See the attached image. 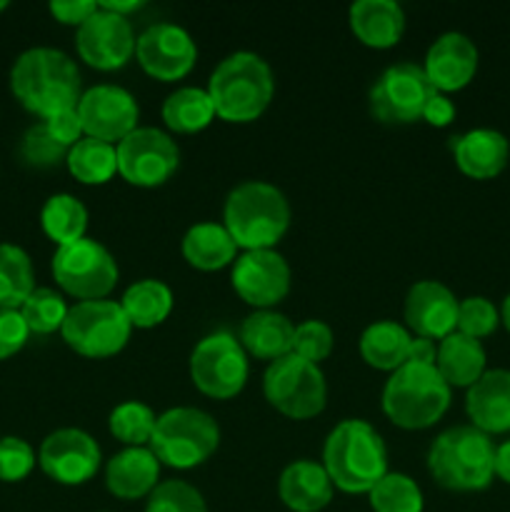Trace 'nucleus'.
<instances>
[{
    "mask_svg": "<svg viewBox=\"0 0 510 512\" xmlns=\"http://www.w3.org/2000/svg\"><path fill=\"white\" fill-rule=\"evenodd\" d=\"M10 90L28 113L45 120L78 105L83 78L75 60L63 50L30 48L10 68Z\"/></svg>",
    "mask_w": 510,
    "mask_h": 512,
    "instance_id": "f257e3e1",
    "label": "nucleus"
},
{
    "mask_svg": "<svg viewBox=\"0 0 510 512\" xmlns=\"http://www.w3.org/2000/svg\"><path fill=\"white\" fill-rule=\"evenodd\" d=\"M323 468L335 490L368 495L388 470V448L368 420H340L323 445Z\"/></svg>",
    "mask_w": 510,
    "mask_h": 512,
    "instance_id": "f03ea898",
    "label": "nucleus"
},
{
    "mask_svg": "<svg viewBox=\"0 0 510 512\" xmlns=\"http://www.w3.org/2000/svg\"><path fill=\"white\" fill-rule=\"evenodd\" d=\"M215 118L223 123H255L275 98V73L268 60L253 50L225 55L210 73L208 85Z\"/></svg>",
    "mask_w": 510,
    "mask_h": 512,
    "instance_id": "7ed1b4c3",
    "label": "nucleus"
},
{
    "mask_svg": "<svg viewBox=\"0 0 510 512\" xmlns=\"http://www.w3.org/2000/svg\"><path fill=\"white\" fill-rule=\"evenodd\" d=\"M293 223V210L280 188L265 180L235 185L223 205V225L238 250H275Z\"/></svg>",
    "mask_w": 510,
    "mask_h": 512,
    "instance_id": "20e7f679",
    "label": "nucleus"
},
{
    "mask_svg": "<svg viewBox=\"0 0 510 512\" xmlns=\"http://www.w3.org/2000/svg\"><path fill=\"white\" fill-rule=\"evenodd\" d=\"M428 473L453 493H480L495 478V443L473 425L443 430L428 450Z\"/></svg>",
    "mask_w": 510,
    "mask_h": 512,
    "instance_id": "39448f33",
    "label": "nucleus"
},
{
    "mask_svg": "<svg viewBox=\"0 0 510 512\" xmlns=\"http://www.w3.org/2000/svg\"><path fill=\"white\" fill-rule=\"evenodd\" d=\"M453 390L435 365L405 363L385 380L380 405L395 428L428 430L448 413Z\"/></svg>",
    "mask_w": 510,
    "mask_h": 512,
    "instance_id": "423d86ee",
    "label": "nucleus"
},
{
    "mask_svg": "<svg viewBox=\"0 0 510 512\" xmlns=\"http://www.w3.org/2000/svg\"><path fill=\"white\" fill-rule=\"evenodd\" d=\"M220 445V428L210 413L200 408H170L158 415L148 448L160 465L173 470H193L208 463Z\"/></svg>",
    "mask_w": 510,
    "mask_h": 512,
    "instance_id": "0eeeda50",
    "label": "nucleus"
},
{
    "mask_svg": "<svg viewBox=\"0 0 510 512\" xmlns=\"http://www.w3.org/2000/svg\"><path fill=\"white\" fill-rule=\"evenodd\" d=\"M133 325L125 318L118 300H85L70 305L60 338L73 353L88 360H105L123 353L130 343Z\"/></svg>",
    "mask_w": 510,
    "mask_h": 512,
    "instance_id": "6e6552de",
    "label": "nucleus"
},
{
    "mask_svg": "<svg viewBox=\"0 0 510 512\" xmlns=\"http://www.w3.org/2000/svg\"><path fill=\"white\" fill-rule=\"evenodd\" d=\"M50 273L58 288L78 303L110 298L120 280L118 260L95 238H83L55 248Z\"/></svg>",
    "mask_w": 510,
    "mask_h": 512,
    "instance_id": "1a4fd4ad",
    "label": "nucleus"
},
{
    "mask_svg": "<svg viewBox=\"0 0 510 512\" xmlns=\"http://www.w3.org/2000/svg\"><path fill=\"white\" fill-rule=\"evenodd\" d=\"M263 395L283 418L310 420L318 418L328 405V383L320 365L290 353L268 363L263 373Z\"/></svg>",
    "mask_w": 510,
    "mask_h": 512,
    "instance_id": "9d476101",
    "label": "nucleus"
},
{
    "mask_svg": "<svg viewBox=\"0 0 510 512\" xmlns=\"http://www.w3.org/2000/svg\"><path fill=\"white\" fill-rule=\"evenodd\" d=\"M190 380L210 400H233L243 393L250 375V358L238 335L215 330L198 340L190 353Z\"/></svg>",
    "mask_w": 510,
    "mask_h": 512,
    "instance_id": "9b49d317",
    "label": "nucleus"
},
{
    "mask_svg": "<svg viewBox=\"0 0 510 512\" xmlns=\"http://www.w3.org/2000/svg\"><path fill=\"white\" fill-rule=\"evenodd\" d=\"M438 90L430 85L423 65L395 63L375 78L368 93V108L378 123L410 125L423 120L425 105Z\"/></svg>",
    "mask_w": 510,
    "mask_h": 512,
    "instance_id": "f8f14e48",
    "label": "nucleus"
},
{
    "mask_svg": "<svg viewBox=\"0 0 510 512\" xmlns=\"http://www.w3.org/2000/svg\"><path fill=\"white\" fill-rule=\"evenodd\" d=\"M118 175L133 188H160L180 165V148L173 135L160 128L140 125L115 145Z\"/></svg>",
    "mask_w": 510,
    "mask_h": 512,
    "instance_id": "ddd939ff",
    "label": "nucleus"
},
{
    "mask_svg": "<svg viewBox=\"0 0 510 512\" xmlns=\"http://www.w3.org/2000/svg\"><path fill=\"white\" fill-rule=\"evenodd\" d=\"M230 285L253 310H275L288 298L293 270L278 250H245L230 268Z\"/></svg>",
    "mask_w": 510,
    "mask_h": 512,
    "instance_id": "4468645a",
    "label": "nucleus"
},
{
    "mask_svg": "<svg viewBox=\"0 0 510 512\" xmlns=\"http://www.w3.org/2000/svg\"><path fill=\"white\" fill-rule=\"evenodd\" d=\"M135 43H138V35H135L133 23L123 15L100 8V3L98 10L75 30L78 58L100 73L123 70L135 58Z\"/></svg>",
    "mask_w": 510,
    "mask_h": 512,
    "instance_id": "2eb2a0df",
    "label": "nucleus"
},
{
    "mask_svg": "<svg viewBox=\"0 0 510 512\" xmlns=\"http://www.w3.org/2000/svg\"><path fill=\"white\" fill-rule=\"evenodd\" d=\"M135 60L153 80L178 83L193 73L198 63V45L183 25L153 23L138 35Z\"/></svg>",
    "mask_w": 510,
    "mask_h": 512,
    "instance_id": "dca6fc26",
    "label": "nucleus"
},
{
    "mask_svg": "<svg viewBox=\"0 0 510 512\" xmlns=\"http://www.w3.org/2000/svg\"><path fill=\"white\" fill-rule=\"evenodd\" d=\"M75 110L83 123L85 138L103 140L110 145H118L135 128H140L138 100L130 90L113 83H100L83 90Z\"/></svg>",
    "mask_w": 510,
    "mask_h": 512,
    "instance_id": "f3484780",
    "label": "nucleus"
},
{
    "mask_svg": "<svg viewBox=\"0 0 510 512\" xmlns=\"http://www.w3.org/2000/svg\"><path fill=\"white\" fill-rule=\"evenodd\" d=\"M38 465L53 483L78 488L90 483L103 465L100 445L80 428H60L40 443Z\"/></svg>",
    "mask_w": 510,
    "mask_h": 512,
    "instance_id": "a211bd4d",
    "label": "nucleus"
},
{
    "mask_svg": "<svg viewBox=\"0 0 510 512\" xmlns=\"http://www.w3.org/2000/svg\"><path fill=\"white\" fill-rule=\"evenodd\" d=\"M458 305L453 290L440 280H420L410 285L403 303L405 328L415 338H428L440 343L458 330Z\"/></svg>",
    "mask_w": 510,
    "mask_h": 512,
    "instance_id": "6ab92c4d",
    "label": "nucleus"
},
{
    "mask_svg": "<svg viewBox=\"0 0 510 512\" xmlns=\"http://www.w3.org/2000/svg\"><path fill=\"white\" fill-rule=\"evenodd\" d=\"M480 53L465 33L450 30L438 35L425 53L423 70L438 93L450 95L468 88L478 73Z\"/></svg>",
    "mask_w": 510,
    "mask_h": 512,
    "instance_id": "aec40b11",
    "label": "nucleus"
},
{
    "mask_svg": "<svg viewBox=\"0 0 510 512\" xmlns=\"http://www.w3.org/2000/svg\"><path fill=\"white\" fill-rule=\"evenodd\" d=\"M465 413L470 425L490 438L510 433V370H485L465 393Z\"/></svg>",
    "mask_w": 510,
    "mask_h": 512,
    "instance_id": "412c9836",
    "label": "nucleus"
},
{
    "mask_svg": "<svg viewBox=\"0 0 510 512\" xmlns=\"http://www.w3.org/2000/svg\"><path fill=\"white\" fill-rule=\"evenodd\" d=\"M160 470L150 448H123L105 463V488L118 500H143L160 485Z\"/></svg>",
    "mask_w": 510,
    "mask_h": 512,
    "instance_id": "4be33fe9",
    "label": "nucleus"
},
{
    "mask_svg": "<svg viewBox=\"0 0 510 512\" xmlns=\"http://www.w3.org/2000/svg\"><path fill=\"white\" fill-rule=\"evenodd\" d=\"M453 158L470 180H493L508 168L510 143L500 130L473 128L453 138Z\"/></svg>",
    "mask_w": 510,
    "mask_h": 512,
    "instance_id": "5701e85b",
    "label": "nucleus"
},
{
    "mask_svg": "<svg viewBox=\"0 0 510 512\" xmlns=\"http://www.w3.org/2000/svg\"><path fill=\"white\" fill-rule=\"evenodd\" d=\"M333 483L323 463L315 460H293L285 465L278 478V495L290 512H320L333 500Z\"/></svg>",
    "mask_w": 510,
    "mask_h": 512,
    "instance_id": "b1692460",
    "label": "nucleus"
},
{
    "mask_svg": "<svg viewBox=\"0 0 510 512\" xmlns=\"http://www.w3.org/2000/svg\"><path fill=\"white\" fill-rule=\"evenodd\" d=\"M348 25L365 48L388 50L403 38L405 10L395 0H358L350 5Z\"/></svg>",
    "mask_w": 510,
    "mask_h": 512,
    "instance_id": "393cba45",
    "label": "nucleus"
},
{
    "mask_svg": "<svg viewBox=\"0 0 510 512\" xmlns=\"http://www.w3.org/2000/svg\"><path fill=\"white\" fill-rule=\"evenodd\" d=\"M293 335V320L278 310H253L238 330V340L248 358L268 363L293 353Z\"/></svg>",
    "mask_w": 510,
    "mask_h": 512,
    "instance_id": "a878e982",
    "label": "nucleus"
},
{
    "mask_svg": "<svg viewBox=\"0 0 510 512\" xmlns=\"http://www.w3.org/2000/svg\"><path fill=\"white\" fill-rule=\"evenodd\" d=\"M180 253H183L185 263L200 273L233 268L235 258L240 255L238 245L230 238L225 225L213 223V220L190 225L183 235V243H180Z\"/></svg>",
    "mask_w": 510,
    "mask_h": 512,
    "instance_id": "bb28decb",
    "label": "nucleus"
},
{
    "mask_svg": "<svg viewBox=\"0 0 510 512\" xmlns=\"http://www.w3.org/2000/svg\"><path fill=\"white\" fill-rule=\"evenodd\" d=\"M435 368L443 375L450 390L463 388L468 390L470 385L478 383L488 370V353H485L483 343L468 335L458 333L443 338L438 343V358H435Z\"/></svg>",
    "mask_w": 510,
    "mask_h": 512,
    "instance_id": "cd10ccee",
    "label": "nucleus"
},
{
    "mask_svg": "<svg viewBox=\"0 0 510 512\" xmlns=\"http://www.w3.org/2000/svg\"><path fill=\"white\" fill-rule=\"evenodd\" d=\"M413 335L395 320H375L360 335V358L380 373H395L408 363Z\"/></svg>",
    "mask_w": 510,
    "mask_h": 512,
    "instance_id": "c85d7f7f",
    "label": "nucleus"
},
{
    "mask_svg": "<svg viewBox=\"0 0 510 512\" xmlns=\"http://www.w3.org/2000/svg\"><path fill=\"white\" fill-rule=\"evenodd\" d=\"M118 303L133 330H153L170 318L175 308V295L163 280L143 278L128 285Z\"/></svg>",
    "mask_w": 510,
    "mask_h": 512,
    "instance_id": "c756f323",
    "label": "nucleus"
},
{
    "mask_svg": "<svg viewBox=\"0 0 510 512\" xmlns=\"http://www.w3.org/2000/svg\"><path fill=\"white\" fill-rule=\"evenodd\" d=\"M160 118H163L165 128H168L170 133H178V135L203 133V130L215 120L213 100H210L208 90L205 88L183 85V88H175L173 93L163 100Z\"/></svg>",
    "mask_w": 510,
    "mask_h": 512,
    "instance_id": "7c9ffc66",
    "label": "nucleus"
},
{
    "mask_svg": "<svg viewBox=\"0 0 510 512\" xmlns=\"http://www.w3.org/2000/svg\"><path fill=\"white\" fill-rule=\"evenodd\" d=\"M40 228L55 248L88 238V208L70 193L50 195L40 208Z\"/></svg>",
    "mask_w": 510,
    "mask_h": 512,
    "instance_id": "2f4dec72",
    "label": "nucleus"
},
{
    "mask_svg": "<svg viewBox=\"0 0 510 512\" xmlns=\"http://www.w3.org/2000/svg\"><path fill=\"white\" fill-rule=\"evenodd\" d=\"M35 290L33 260L20 245L0 243V310H20Z\"/></svg>",
    "mask_w": 510,
    "mask_h": 512,
    "instance_id": "473e14b6",
    "label": "nucleus"
},
{
    "mask_svg": "<svg viewBox=\"0 0 510 512\" xmlns=\"http://www.w3.org/2000/svg\"><path fill=\"white\" fill-rule=\"evenodd\" d=\"M65 165L78 183L105 185L118 175V153H115V145L83 138L68 150Z\"/></svg>",
    "mask_w": 510,
    "mask_h": 512,
    "instance_id": "72a5a7b5",
    "label": "nucleus"
},
{
    "mask_svg": "<svg viewBox=\"0 0 510 512\" xmlns=\"http://www.w3.org/2000/svg\"><path fill=\"white\" fill-rule=\"evenodd\" d=\"M158 415L143 400H123L108 415V430L123 448H148Z\"/></svg>",
    "mask_w": 510,
    "mask_h": 512,
    "instance_id": "f704fd0d",
    "label": "nucleus"
},
{
    "mask_svg": "<svg viewBox=\"0 0 510 512\" xmlns=\"http://www.w3.org/2000/svg\"><path fill=\"white\" fill-rule=\"evenodd\" d=\"M373 512H423V490L410 475L390 470L378 485L368 493Z\"/></svg>",
    "mask_w": 510,
    "mask_h": 512,
    "instance_id": "c9c22d12",
    "label": "nucleus"
},
{
    "mask_svg": "<svg viewBox=\"0 0 510 512\" xmlns=\"http://www.w3.org/2000/svg\"><path fill=\"white\" fill-rule=\"evenodd\" d=\"M68 310L70 305L65 303L63 293L53 288H35L20 308V315H23L30 335H53L60 333Z\"/></svg>",
    "mask_w": 510,
    "mask_h": 512,
    "instance_id": "e433bc0d",
    "label": "nucleus"
},
{
    "mask_svg": "<svg viewBox=\"0 0 510 512\" xmlns=\"http://www.w3.org/2000/svg\"><path fill=\"white\" fill-rule=\"evenodd\" d=\"M145 512H208L203 493L185 480H160L145 498Z\"/></svg>",
    "mask_w": 510,
    "mask_h": 512,
    "instance_id": "4c0bfd02",
    "label": "nucleus"
},
{
    "mask_svg": "<svg viewBox=\"0 0 510 512\" xmlns=\"http://www.w3.org/2000/svg\"><path fill=\"white\" fill-rule=\"evenodd\" d=\"M20 158H23V163L30 165V168L50 170L65 163L68 148H63V145L48 133L43 120H40V123L30 125V128L25 130L23 143H20Z\"/></svg>",
    "mask_w": 510,
    "mask_h": 512,
    "instance_id": "58836bf2",
    "label": "nucleus"
},
{
    "mask_svg": "<svg viewBox=\"0 0 510 512\" xmlns=\"http://www.w3.org/2000/svg\"><path fill=\"white\" fill-rule=\"evenodd\" d=\"M500 325V310L495 308L493 300L483 298V295H470L463 298L458 305V333L468 335L483 343V338L498 330Z\"/></svg>",
    "mask_w": 510,
    "mask_h": 512,
    "instance_id": "ea45409f",
    "label": "nucleus"
},
{
    "mask_svg": "<svg viewBox=\"0 0 510 512\" xmlns=\"http://www.w3.org/2000/svg\"><path fill=\"white\" fill-rule=\"evenodd\" d=\"M335 348V333L325 320H303L295 325L293 335V355L308 360V363L320 365L330 358Z\"/></svg>",
    "mask_w": 510,
    "mask_h": 512,
    "instance_id": "a19ab883",
    "label": "nucleus"
},
{
    "mask_svg": "<svg viewBox=\"0 0 510 512\" xmlns=\"http://www.w3.org/2000/svg\"><path fill=\"white\" fill-rule=\"evenodd\" d=\"M35 465H38V453L33 445L15 435L0 438V480L3 483H20L33 473Z\"/></svg>",
    "mask_w": 510,
    "mask_h": 512,
    "instance_id": "79ce46f5",
    "label": "nucleus"
},
{
    "mask_svg": "<svg viewBox=\"0 0 510 512\" xmlns=\"http://www.w3.org/2000/svg\"><path fill=\"white\" fill-rule=\"evenodd\" d=\"M30 330L20 310H0V360H8L25 348Z\"/></svg>",
    "mask_w": 510,
    "mask_h": 512,
    "instance_id": "37998d69",
    "label": "nucleus"
},
{
    "mask_svg": "<svg viewBox=\"0 0 510 512\" xmlns=\"http://www.w3.org/2000/svg\"><path fill=\"white\" fill-rule=\"evenodd\" d=\"M43 123H45V128H48V133L53 135V138L68 150L73 148L75 143H80V140L85 138L83 123H80V115H78V110H75V108L60 110V113L45 118Z\"/></svg>",
    "mask_w": 510,
    "mask_h": 512,
    "instance_id": "c03bdc74",
    "label": "nucleus"
},
{
    "mask_svg": "<svg viewBox=\"0 0 510 512\" xmlns=\"http://www.w3.org/2000/svg\"><path fill=\"white\" fill-rule=\"evenodd\" d=\"M48 10L60 25H70L78 30L98 10V3L95 0H53Z\"/></svg>",
    "mask_w": 510,
    "mask_h": 512,
    "instance_id": "a18cd8bd",
    "label": "nucleus"
},
{
    "mask_svg": "<svg viewBox=\"0 0 510 512\" xmlns=\"http://www.w3.org/2000/svg\"><path fill=\"white\" fill-rule=\"evenodd\" d=\"M455 115H458L455 103L443 93H435L423 110V120L428 125H433V128H448L455 120Z\"/></svg>",
    "mask_w": 510,
    "mask_h": 512,
    "instance_id": "49530a36",
    "label": "nucleus"
},
{
    "mask_svg": "<svg viewBox=\"0 0 510 512\" xmlns=\"http://www.w3.org/2000/svg\"><path fill=\"white\" fill-rule=\"evenodd\" d=\"M435 358H438V343L428 338H415L410 343L408 363H420V365H435Z\"/></svg>",
    "mask_w": 510,
    "mask_h": 512,
    "instance_id": "de8ad7c7",
    "label": "nucleus"
},
{
    "mask_svg": "<svg viewBox=\"0 0 510 512\" xmlns=\"http://www.w3.org/2000/svg\"><path fill=\"white\" fill-rule=\"evenodd\" d=\"M495 478L510 485V438L495 445Z\"/></svg>",
    "mask_w": 510,
    "mask_h": 512,
    "instance_id": "09e8293b",
    "label": "nucleus"
},
{
    "mask_svg": "<svg viewBox=\"0 0 510 512\" xmlns=\"http://www.w3.org/2000/svg\"><path fill=\"white\" fill-rule=\"evenodd\" d=\"M100 8L110 10V13L115 15H123V18L130 20V15L138 13V10L143 8V0H103Z\"/></svg>",
    "mask_w": 510,
    "mask_h": 512,
    "instance_id": "8fccbe9b",
    "label": "nucleus"
},
{
    "mask_svg": "<svg viewBox=\"0 0 510 512\" xmlns=\"http://www.w3.org/2000/svg\"><path fill=\"white\" fill-rule=\"evenodd\" d=\"M500 323H503L505 330L510 333V293L505 295L503 305H500Z\"/></svg>",
    "mask_w": 510,
    "mask_h": 512,
    "instance_id": "3c124183",
    "label": "nucleus"
},
{
    "mask_svg": "<svg viewBox=\"0 0 510 512\" xmlns=\"http://www.w3.org/2000/svg\"><path fill=\"white\" fill-rule=\"evenodd\" d=\"M8 0H0V13H3V10H8Z\"/></svg>",
    "mask_w": 510,
    "mask_h": 512,
    "instance_id": "603ef678",
    "label": "nucleus"
}]
</instances>
